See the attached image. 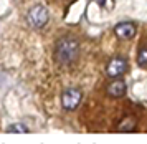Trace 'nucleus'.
Returning a JSON list of instances; mask_svg holds the SVG:
<instances>
[{"mask_svg": "<svg viewBox=\"0 0 147 144\" xmlns=\"http://www.w3.org/2000/svg\"><path fill=\"white\" fill-rule=\"evenodd\" d=\"M80 43L74 38H61L55 46V56L61 65H69L78 58Z\"/></svg>", "mask_w": 147, "mask_h": 144, "instance_id": "obj_1", "label": "nucleus"}, {"mask_svg": "<svg viewBox=\"0 0 147 144\" xmlns=\"http://www.w3.org/2000/svg\"><path fill=\"white\" fill-rule=\"evenodd\" d=\"M27 20L32 28H43L48 22V10L43 5L32 7L27 13Z\"/></svg>", "mask_w": 147, "mask_h": 144, "instance_id": "obj_2", "label": "nucleus"}, {"mask_svg": "<svg viewBox=\"0 0 147 144\" xmlns=\"http://www.w3.org/2000/svg\"><path fill=\"white\" fill-rule=\"evenodd\" d=\"M81 91L78 88H68L63 91L61 94V105H63V109H66V111H73L76 109L81 103Z\"/></svg>", "mask_w": 147, "mask_h": 144, "instance_id": "obj_3", "label": "nucleus"}, {"mask_svg": "<svg viewBox=\"0 0 147 144\" xmlns=\"http://www.w3.org/2000/svg\"><path fill=\"white\" fill-rule=\"evenodd\" d=\"M127 71V61L122 56H114L106 66V73L111 78H119L121 75Z\"/></svg>", "mask_w": 147, "mask_h": 144, "instance_id": "obj_4", "label": "nucleus"}, {"mask_svg": "<svg viewBox=\"0 0 147 144\" xmlns=\"http://www.w3.org/2000/svg\"><path fill=\"white\" fill-rule=\"evenodd\" d=\"M114 33H116L117 38H121V40H129L136 35V25L131 23V22H122L119 25H116Z\"/></svg>", "mask_w": 147, "mask_h": 144, "instance_id": "obj_5", "label": "nucleus"}, {"mask_svg": "<svg viewBox=\"0 0 147 144\" xmlns=\"http://www.w3.org/2000/svg\"><path fill=\"white\" fill-rule=\"evenodd\" d=\"M126 93V83L122 79H114L113 83H109L107 86V94L113 98H119Z\"/></svg>", "mask_w": 147, "mask_h": 144, "instance_id": "obj_6", "label": "nucleus"}, {"mask_svg": "<svg viewBox=\"0 0 147 144\" xmlns=\"http://www.w3.org/2000/svg\"><path fill=\"white\" fill-rule=\"evenodd\" d=\"M136 128V119L134 118H124L121 121V124L117 126V131L119 132H131Z\"/></svg>", "mask_w": 147, "mask_h": 144, "instance_id": "obj_7", "label": "nucleus"}, {"mask_svg": "<svg viewBox=\"0 0 147 144\" xmlns=\"http://www.w3.org/2000/svg\"><path fill=\"white\" fill-rule=\"evenodd\" d=\"M137 65L142 68H147V46H142L137 55Z\"/></svg>", "mask_w": 147, "mask_h": 144, "instance_id": "obj_8", "label": "nucleus"}, {"mask_svg": "<svg viewBox=\"0 0 147 144\" xmlns=\"http://www.w3.org/2000/svg\"><path fill=\"white\" fill-rule=\"evenodd\" d=\"M8 132H15V134H22V132H28V128L25 124H20V123H15V124H10L7 128Z\"/></svg>", "mask_w": 147, "mask_h": 144, "instance_id": "obj_9", "label": "nucleus"}, {"mask_svg": "<svg viewBox=\"0 0 147 144\" xmlns=\"http://www.w3.org/2000/svg\"><path fill=\"white\" fill-rule=\"evenodd\" d=\"M96 2H98V3H99L101 7H102V5H104V3H106V0H96Z\"/></svg>", "mask_w": 147, "mask_h": 144, "instance_id": "obj_10", "label": "nucleus"}]
</instances>
